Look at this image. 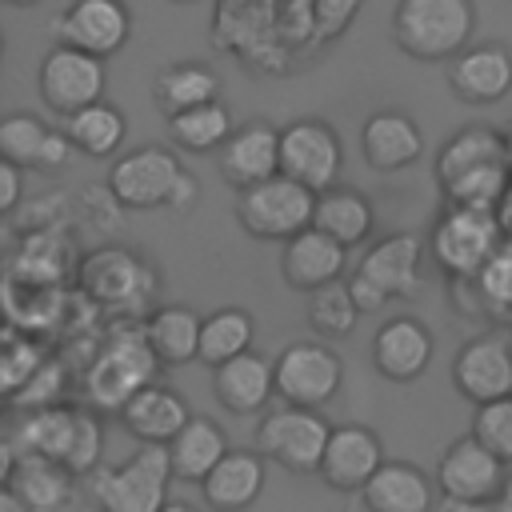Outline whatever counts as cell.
<instances>
[{"instance_id": "obj_5", "label": "cell", "mask_w": 512, "mask_h": 512, "mask_svg": "<svg viewBox=\"0 0 512 512\" xmlns=\"http://www.w3.org/2000/svg\"><path fill=\"white\" fill-rule=\"evenodd\" d=\"M332 428L336 424H328L324 408L280 404V408H272V412H264L256 420L252 448L264 460L280 464L284 472L308 476V472H320V460H324V448H328Z\"/></svg>"}, {"instance_id": "obj_46", "label": "cell", "mask_w": 512, "mask_h": 512, "mask_svg": "<svg viewBox=\"0 0 512 512\" xmlns=\"http://www.w3.org/2000/svg\"><path fill=\"white\" fill-rule=\"evenodd\" d=\"M488 512H512V472H508V484H504V492L488 504Z\"/></svg>"}, {"instance_id": "obj_35", "label": "cell", "mask_w": 512, "mask_h": 512, "mask_svg": "<svg viewBox=\"0 0 512 512\" xmlns=\"http://www.w3.org/2000/svg\"><path fill=\"white\" fill-rule=\"evenodd\" d=\"M256 344V320L248 308L240 304H224L216 312L204 316V328H200V364L208 368H220L244 352H252Z\"/></svg>"}, {"instance_id": "obj_30", "label": "cell", "mask_w": 512, "mask_h": 512, "mask_svg": "<svg viewBox=\"0 0 512 512\" xmlns=\"http://www.w3.org/2000/svg\"><path fill=\"white\" fill-rule=\"evenodd\" d=\"M312 224L320 232H328L332 240H340L344 248H356L372 236L376 228V208L372 200L360 192V188H348V184H336L328 192L316 196V216Z\"/></svg>"}, {"instance_id": "obj_9", "label": "cell", "mask_w": 512, "mask_h": 512, "mask_svg": "<svg viewBox=\"0 0 512 512\" xmlns=\"http://www.w3.org/2000/svg\"><path fill=\"white\" fill-rule=\"evenodd\" d=\"M104 88H108V68L100 56L60 44V40L44 52L40 72H36V92H40L44 108L56 112L60 120L104 100Z\"/></svg>"}, {"instance_id": "obj_36", "label": "cell", "mask_w": 512, "mask_h": 512, "mask_svg": "<svg viewBox=\"0 0 512 512\" xmlns=\"http://www.w3.org/2000/svg\"><path fill=\"white\" fill-rule=\"evenodd\" d=\"M304 316H308V328L320 340H344V336H352V328L364 312L356 308L348 284L336 280V284H324V288L308 292V312Z\"/></svg>"}, {"instance_id": "obj_26", "label": "cell", "mask_w": 512, "mask_h": 512, "mask_svg": "<svg viewBox=\"0 0 512 512\" xmlns=\"http://www.w3.org/2000/svg\"><path fill=\"white\" fill-rule=\"evenodd\" d=\"M364 512H436V480L408 460H384L360 488Z\"/></svg>"}, {"instance_id": "obj_22", "label": "cell", "mask_w": 512, "mask_h": 512, "mask_svg": "<svg viewBox=\"0 0 512 512\" xmlns=\"http://www.w3.org/2000/svg\"><path fill=\"white\" fill-rule=\"evenodd\" d=\"M360 156L372 172H400L424 156V132L408 112L380 108L360 128Z\"/></svg>"}, {"instance_id": "obj_20", "label": "cell", "mask_w": 512, "mask_h": 512, "mask_svg": "<svg viewBox=\"0 0 512 512\" xmlns=\"http://www.w3.org/2000/svg\"><path fill=\"white\" fill-rule=\"evenodd\" d=\"M216 168L236 192L280 176V128L268 120L236 124L228 144L216 152Z\"/></svg>"}, {"instance_id": "obj_12", "label": "cell", "mask_w": 512, "mask_h": 512, "mask_svg": "<svg viewBox=\"0 0 512 512\" xmlns=\"http://www.w3.org/2000/svg\"><path fill=\"white\" fill-rule=\"evenodd\" d=\"M436 488L444 500H464V504H492L504 484H508V464L484 448L472 432L452 440L440 460H436Z\"/></svg>"}, {"instance_id": "obj_31", "label": "cell", "mask_w": 512, "mask_h": 512, "mask_svg": "<svg viewBox=\"0 0 512 512\" xmlns=\"http://www.w3.org/2000/svg\"><path fill=\"white\" fill-rule=\"evenodd\" d=\"M152 100H156V108L164 116H176V112L212 104V100H220V76L204 60H176V64H168L156 76Z\"/></svg>"}, {"instance_id": "obj_39", "label": "cell", "mask_w": 512, "mask_h": 512, "mask_svg": "<svg viewBox=\"0 0 512 512\" xmlns=\"http://www.w3.org/2000/svg\"><path fill=\"white\" fill-rule=\"evenodd\" d=\"M484 448H492L508 468H512V396L476 404L472 412V428H468Z\"/></svg>"}, {"instance_id": "obj_34", "label": "cell", "mask_w": 512, "mask_h": 512, "mask_svg": "<svg viewBox=\"0 0 512 512\" xmlns=\"http://www.w3.org/2000/svg\"><path fill=\"white\" fill-rule=\"evenodd\" d=\"M164 124H168V140L180 152H192V156L220 152L228 144V136L236 132V120H232V112H228L224 100H212V104H200V108L164 116Z\"/></svg>"}, {"instance_id": "obj_42", "label": "cell", "mask_w": 512, "mask_h": 512, "mask_svg": "<svg viewBox=\"0 0 512 512\" xmlns=\"http://www.w3.org/2000/svg\"><path fill=\"white\" fill-rule=\"evenodd\" d=\"M24 172L28 168H20L12 160H0V212L4 216H12L24 200Z\"/></svg>"}, {"instance_id": "obj_10", "label": "cell", "mask_w": 512, "mask_h": 512, "mask_svg": "<svg viewBox=\"0 0 512 512\" xmlns=\"http://www.w3.org/2000/svg\"><path fill=\"white\" fill-rule=\"evenodd\" d=\"M276 364V396L296 408H324L336 400L344 384V360L328 348V340H292L280 348Z\"/></svg>"}, {"instance_id": "obj_16", "label": "cell", "mask_w": 512, "mask_h": 512, "mask_svg": "<svg viewBox=\"0 0 512 512\" xmlns=\"http://www.w3.org/2000/svg\"><path fill=\"white\" fill-rule=\"evenodd\" d=\"M448 88L464 104H500L512 92V48L500 40L468 44L448 60Z\"/></svg>"}, {"instance_id": "obj_48", "label": "cell", "mask_w": 512, "mask_h": 512, "mask_svg": "<svg viewBox=\"0 0 512 512\" xmlns=\"http://www.w3.org/2000/svg\"><path fill=\"white\" fill-rule=\"evenodd\" d=\"M4 4H8V8H36L40 0H4Z\"/></svg>"}, {"instance_id": "obj_44", "label": "cell", "mask_w": 512, "mask_h": 512, "mask_svg": "<svg viewBox=\"0 0 512 512\" xmlns=\"http://www.w3.org/2000/svg\"><path fill=\"white\" fill-rule=\"evenodd\" d=\"M344 284H348V292H352V300H356V308H360V312H380V308L388 304V296H384L372 280H364L356 268L344 276Z\"/></svg>"}, {"instance_id": "obj_24", "label": "cell", "mask_w": 512, "mask_h": 512, "mask_svg": "<svg viewBox=\"0 0 512 512\" xmlns=\"http://www.w3.org/2000/svg\"><path fill=\"white\" fill-rule=\"evenodd\" d=\"M268 460L256 448H232L200 484V496L212 512H248L268 480Z\"/></svg>"}, {"instance_id": "obj_17", "label": "cell", "mask_w": 512, "mask_h": 512, "mask_svg": "<svg viewBox=\"0 0 512 512\" xmlns=\"http://www.w3.org/2000/svg\"><path fill=\"white\" fill-rule=\"evenodd\" d=\"M348 252L340 240H332L328 232H320L316 224L296 232L292 240H284L280 248V280L292 288V292H316L324 284H336L344 280L348 272Z\"/></svg>"}, {"instance_id": "obj_29", "label": "cell", "mask_w": 512, "mask_h": 512, "mask_svg": "<svg viewBox=\"0 0 512 512\" xmlns=\"http://www.w3.org/2000/svg\"><path fill=\"white\" fill-rule=\"evenodd\" d=\"M232 452L228 444V432L212 420V416H196L176 432V440L168 444V456H172V476L184 480V484H204V476Z\"/></svg>"}, {"instance_id": "obj_7", "label": "cell", "mask_w": 512, "mask_h": 512, "mask_svg": "<svg viewBox=\"0 0 512 512\" xmlns=\"http://www.w3.org/2000/svg\"><path fill=\"white\" fill-rule=\"evenodd\" d=\"M160 368V360L152 356L144 328H116L104 344V352L92 360L88 376H84V392L96 408L120 412L128 404L132 392H140L144 384H152V372Z\"/></svg>"}, {"instance_id": "obj_49", "label": "cell", "mask_w": 512, "mask_h": 512, "mask_svg": "<svg viewBox=\"0 0 512 512\" xmlns=\"http://www.w3.org/2000/svg\"><path fill=\"white\" fill-rule=\"evenodd\" d=\"M172 4H200V0H172Z\"/></svg>"}, {"instance_id": "obj_18", "label": "cell", "mask_w": 512, "mask_h": 512, "mask_svg": "<svg viewBox=\"0 0 512 512\" xmlns=\"http://www.w3.org/2000/svg\"><path fill=\"white\" fill-rule=\"evenodd\" d=\"M436 352V340L424 320L416 316H392L372 336V368L392 384H412L428 372Z\"/></svg>"}, {"instance_id": "obj_28", "label": "cell", "mask_w": 512, "mask_h": 512, "mask_svg": "<svg viewBox=\"0 0 512 512\" xmlns=\"http://www.w3.org/2000/svg\"><path fill=\"white\" fill-rule=\"evenodd\" d=\"M140 328H144V340H148L152 356L160 360V368H184V364L200 360L204 316H196L188 304H160L140 320Z\"/></svg>"}, {"instance_id": "obj_4", "label": "cell", "mask_w": 512, "mask_h": 512, "mask_svg": "<svg viewBox=\"0 0 512 512\" xmlns=\"http://www.w3.org/2000/svg\"><path fill=\"white\" fill-rule=\"evenodd\" d=\"M500 244L504 236L496 208H476V204H448L428 232V252L436 268L456 280H476V272L492 260Z\"/></svg>"}, {"instance_id": "obj_6", "label": "cell", "mask_w": 512, "mask_h": 512, "mask_svg": "<svg viewBox=\"0 0 512 512\" xmlns=\"http://www.w3.org/2000/svg\"><path fill=\"white\" fill-rule=\"evenodd\" d=\"M312 216H316V192L296 184L284 172L236 192V224L252 240L284 244L296 232L312 228Z\"/></svg>"}, {"instance_id": "obj_15", "label": "cell", "mask_w": 512, "mask_h": 512, "mask_svg": "<svg viewBox=\"0 0 512 512\" xmlns=\"http://www.w3.org/2000/svg\"><path fill=\"white\" fill-rule=\"evenodd\" d=\"M384 444L380 436L368 428V424H336L332 436H328V448H324V460H320V480L332 488V492H356L380 472L384 464Z\"/></svg>"}, {"instance_id": "obj_25", "label": "cell", "mask_w": 512, "mask_h": 512, "mask_svg": "<svg viewBox=\"0 0 512 512\" xmlns=\"http://www.w3.org/2000/svg\"><path fill=\"white\" fill-rule=\"evenodd\" d=\"M212 392L232 416H256L276 396V364L260 352H244L212 368Z\"/></svg>"}, {"instance_id": "obj_23", "label": "cell", "mask_w": 512, "mask_h": 512, "mask_svg": "<svg viewBox=\"0 0 512 512\" xmlns=\"http://www.w3.org/2000/svg\"><path fill=\"white\" fill-rule=\"evenodd\" d=\"M116 416H120L124 432L136 436L140 444H172L176 432L192 420V408H188V400L176 388L152 380L140 392H132L128 404Z\"/></svg>"}, {"instance_id": "obj_1", "label": "cell", "mask_w": 512, "mask_h": 512, "mask_svg": "<svg viewBox=\"0 0 512 512\" xmlns=\"http://www.w3.org/2000/svg\"><path fill=\"white\" fill-rule=\"evenodd\" d=\"M512 144L492 124H464L436 156V184L448 204L496 208L508 192Z\"/></svg>"}, {"instance_id": "obj_47", "label": "cell", "mask_w": 512, "mask_h": 512, "mask_svg": "<svg viewBox=\"0 0 512 512\" xmlns=\"http://www.w3.org/2000/svg\"><path fill=\"white\" fill-rule=\"evenodd\" d=\"M160 512H196V508H192V504H184V500H168Z\"/></svg>"}, {"instance_id": "obj_41", "label": "cell", "mask_w": 512, "mask_h": 512, "mask_svg": "<svg viewBox=\"0 0 512 512\" xmlns=\"http://www.w3.org/2000/svg\"><path fill=\"white\" fill-rule=\"evenodd\" d=\"M364 0H312V36L316 40H336L360 12Z\"/></svg>"}, {"instance_id": "obj_43", "label": "cell", "mask_w": 512, "mask_h": 512, "mask_svg": "<svg viewBox=\"0 0 512 512\" xmlns=\"http://www.w3.org/2000/svg\"><path fill=\"white\" fill-rule=\"evenodd\" d=\"M72 140L64 136V128H52L48 132V140H44V152H40V164H36V172H60L68 160H72Z\"/></svg>"}, {"instance_id": "obj_45", "label": "cell", "mask_w": 512, "mask_h": 512, "mask_svg": "<svg viewBox=\"0 0 512 512\" xmlns=\"http://www.w3.org/2000/svg\"><path fill=\"white\" fill-rule=\"evenodd\" d=\"M0 512H28V508L20 504V496H16V492H12L8 484L0 488Z\"/></svg>"}, {"instance_id": "obj_11", "label": "cell", "mask_w": 512, "mask_h": 512, "mask_svg": "<svg viewBox=\"0 0 512 512\" xmlns=\"http://www.w3.org/2000/svg\"><path fill=\"white\" fill-rule=\"evenodd\" d=\"M280 172L312 188L316 196L336 188L344 172V144L336 128L320 116H300L280 128Z\"/></svg>"}, {"instance_id": "obj_32", "label": "cell", "mask_w": 512, "mask_h": 512, "mask_svg": "<svg viewBox=\"0 0 512 512\" xmlns=\"http://www.w3.org/2000/svg\"><path fill=\"white\" fill-rule=\"evenodd\" d=\"M76 416H80V408H64V404H48V408L24 412V420L12 432V444L20 452L68 464V452H72V440H76Z\"/></svg>"}, {"instance_id": "obj_14", "label": "cell", "mask_w": 512, "mask_h": 512, "mask_svg": "<svg viewBox=\"0 0 512 512\" xmlns=\"http://www.w3.org/2000/svg\"><path fill=\"white\" fill-rule=\"evenodd\" d=\"M52 32L60 44L108 60L132 40V8L124 0H68V8L52 20Z\"/></svg>"}, {"instance_id": "obj_40", "label": "cell", "mask_w": 512, "mask_h": 512, "mask_svg": "<svg viewBox=\"0 0 512 512\" xmlns=\"http://www.w3.org/2000/svg\"><path fill=\"white\" fill-rule=\"evenodd\" d=\"M476 292L492 312H512V240H504L476 272Z\"/></svg>"}, {"instance_id": "obj_33", "label": "cell", "mask_w": 512, "mask_h": 512, "mask_svg": "<svg viewBox=\"0 0 512 512\" xmlns=\"http://www.w3.org/2000/svg\"><path fill=\"white\" fill-rule=\"evenodd\" d=\"M60 128H64V136L72 140V148H76L80 156H92V160L116 156L120 144H124V136H128L124 112H120L116 104H108V100H96V104H88V108L64 116Z\"/></svg>"}, {"instance_id": "obj_37", "label": "cell", "mask_w": 512, "mask_h": 512, "mask_svg": "<svg viewBox=\"0 0 512 512\" xmlns=\"http://www.w3.org/2000/svg\"><path fill=\"white\" fill-rule=\"evenodd\" d=\"M48 124L32 112H12L0 120V160H12L20 168H36L44 140H48Z\"/></svg>"}, {"instance_id": "obj_2", "label": "cell", "mask_w": 512, "mask_h": 512, "mask_svg": "<svg viewBox=\"0 0 512 512\" xmlns=\"http://www.w3.org/2000/svg\"><path fill=\"white\" fill-rule=\"evenodd\" d=\"M472 0H400L392 12V40L412 60H452L472 44Z\"/></svg>"}, {"instance_id": "obj_21", "label": "cell", "mask_w": 512, "mask_h": 512, "mask_svg": "<svg viewBox=\"0 0 512 512\" xmlns=\"http://www.w3.org/2000/svg\"><path fill=\"white\" fill-rule=\"evenodd\" d=\"M424 240L416 232H388L368 244L360 256L356 272L372 280L388 300H412L420 292V260H424Z\"/></svg>"}, {"instance_id": "obj_13", "label": "cell", "mask_w": 512, "mask_h": 512, "mask_svg": "<svg viewBox=\"0 0 512 512\" xmlns=\"http://www.w3.org/2000/svg\"><path fill=\"white\" fill-rule=\"evenodd\" d=\"M452 384L472 408L512 396V336L500 328L468 336L452 356Z\"/></svg>"}, {"instance_id": "obj_38", "label": "cell", "mask_w": 512, "mask_h": 512, "mask_svg": "<svg viewBox=\"0 0 512 512\" xmlns=\"http://www.w3.org/2000/svg\"><path fill=\"white\" fill-rule=\"evenodd\" d=\"M48 352L32 340V336H16V328L8 324L4 332V352H0V380H4V392H20L40 368H44Z\"/></svg>"}, {"instance_id": "obj_27", "label": "cell", "mask_w": 512, "mask_h": 512, "mask_svg": "<svg viewBox=\"0 0 512 512\" xmlns=\"http://www.w3.org/2000/svg\"><path fill=\"white\" fill-rule=\"evenodd\" d=\"M76 480L80 476H72L64 464H56L48 456L20 452V460H16V468H12V476L4 484L20 496V504L28 512H72Z\"/></svg>"}, {"instance_id": "obj_8", "label": "cell", "mask_w": 512, "mask_h": 512, "mask_svg": "<svg viewBox=\"0 0 512 512\" xmlns=\"http://www.w3.org/2000/svg\"><path fill=\"white\" fill-rule=\"evenodd\" d=\"M184 172L188 168H184V160L172 148L140 144V148H132V152L112 160L104 184L120 200V208L148 212V208H172Z\"/></svg>"}, {"instance_id": "obj_3", "label": "cell", "mask_w": 512, "mask_h": 512, "mask_svg": "<svg viewBox=\"0 0 512 512\" xmlns=\"http://www.w3.org/2000/svg\"><path fill=\"white\" fill-rule=\"evenodd\" d=\"M168 444H140L120 464H100L88 476V496L96 512H160L172 484Z\"/></svg>"}, {"instance_id": "obj_19", "label": "cell", "mask_w": 512, "mask_h": 512, "mask_svg": "<svg viewBox=\"0 0 512 512\" xmlns=\"http://www.w3.org/2000/svg\"><path fill=\"white\" fill-rule=\"evenodd\" d=\"M152 272L132 248H96L80 264V288L108 308H132L140 296H148Z\"/></svg>"}]
</instances>
